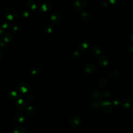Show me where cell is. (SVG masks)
Wrapping results in <instances>:
<instances>
[{
	"label": "cell",
	"instance_id": "28",
	"mask_svg": "<svg viewBox=\"0 0 133 133\" xmlns=\"http://www.w3.org/2000/svg\"><path fill=\"white\" fill-rule=\"evenodd\" d=\"M53 30V26L50 24L46 25L44 28V30L47 33H50Z\"/></svg>",
	"mask_w": 133,
	"mask_h": 133
},
{
	"label": "cell",
	"instance_id": "4",
	"mask_svg": "<svg viewBox=\"0 0 133 133\" xmlns=\"http://www.w3.org/2000/svg\"><path fill=\"white\" fill-rule=\"evenodd\" d=\"M17 89L22 94H26L30 91V86L27 83H21L18 85Z\"/></svg>",
	"mask_w": 133,
	"mask_h": 133
},
{
	"label": "cell",
	"instance_id": "34",
	"mask_svg": "<svg viewBox=\"0 0 133 133\" xmlns=\"http://www.w3.org/2000/svg\"><path fill=\"white\" fill-rule=\"evenodd\" d=\"M113 103L115 106H118L121 103V101L118 99H114L113 100Z\"/></svg>",
	"mask_w": 133,
	"mask_h": 133
},
{
	"label": "cell",
	"instance_id": "12",
	"mask_svg": "<svg viewBox=\"0 0 133 133\" xmlns=\"http://www.w3.org/2000/svg\"><path fill=\"white\" fill-rule=\"evenodd\" d=\"M96 70V66L91 63L87 64L85 66V71L88 74H91Z\"/></svg>",
	"mask_w": 133,
	"mask_h": 133
},
{
	"label": "cell",
	"instance_id": "13",
	"mask_svg": "<svg viewBox=\"0 0 133 133\" xmlns=\"http://www.w3.org/2000/svg\"><path fill=\"white\" fill-rule=\"evenodd\" d=\"M101 52V48L99 45L94 46L90 50L91 54L94 56H96L99 55Z\"/></svg>",
	"mask_w": 133,
	"mask_h": 133
},
{
	"label": "cell",
	"instance_id": "21",
	"mask_svg": "<svg viewBox=\"0 0 133 133\" xmlns=\"http://www.w3.org/2000/svg\"><path fill=\"white\" fill-rule=\"evenodd\" d=\"M8 97L11 99H16L18 97V93L14 90H10L7 93Z\"/></svg>",
	"mask_w": 133,
	"mask_h": 133
},
{
	"label": "cell",
	"instance_id": "15",
	"mask_svg": "<svg viewBox=\"0 0 133 133\" xmlns=\"http://www.w3.org/2000/svg\"><path fill=\"white\" fill-rule=\"evenodd\" d=\"M81 18L84 21H89L91 18V15L89 12L83 11L81 14Z\"/></svg>",
	"mask_w": 133,
	"mask_h": 133
},
{
	"label": "cell",
	"instance_id": "1",
	"mask_svg": "<svg viewBox=\"0 0 133 133\" xmlns=\"http://www.w3.org/2000/svg\"><path fill=\"white\" fill-rule=\"evenodd\" d=\"M4 16L9 21L15 20L17 18L16 11L12 8H7L4 10Z\"/></svg>",
	"mask_w": 133,
	"mask_h": 133
},
{
	"label": "cell",
	"instance_id": "40",
	"mask_svg": "<svg viewBox=\"0 0 133 133\" xmlns=\"http://www.w3.org/2000/svg\"><path fill=\"white\" fill-rule=\"evenodd\" d=\"M3 56V52L2 51H1V50H0V60L2 59Z\"/></svg>",
	"mask_w": 133,
	"mask_h": 133
},
{
	"label": "cell",
	"instance_id": "11",
	"mask_svg": "<svg viewBox=\"0 0 133 133\" xmlns=\"http://www.w3.org/2000/svg\"><path fill=\"white\" fill-rule=\"evenodd\" d=\"M89 43L86 40H82L79 44L78 48L82 52H85L88 48Z\"/></svg>",
	"mask_w": 133,
	"mask_h": 133
},
{
	"label": "cell",
	"instance_id": "37",
	"mask_svg": "<svg viewBox=\"0 0 133 133\" xmlns=\"http://www.w3.org/2000/svg\"><path fill=\"white\" fill-rule=\"evenodd\" d=\"M6 44V43L3 41L2 38H0V47H5Z\"/></svg>",
	"mask_w": 133,
	"mask_h": 133
},
{
	"label": "cell",
	"instance_id": "16",
	"mask_svg": "<svg viewBox=\"0 0 133 133\" xmlns=\"http://www.w3.org/2000/svg\"><path fill=\"white\" fill-rule=\"evenodd\" d=\"M12 37H13V36L12 34L10 33H6L3 35L2 38L6 43H7L11 41Z\"/></svg>",
	"mask_w": 133,
	"mask_h": 133
},
{
	"label": "cell",
	"instance_id": "31",
	"mask_svg": "<svg viewBox=\"0 0 133 133\" xmlns=\"http://www.w3.org/2000/svg\"><path fill=\"white\" fill-rule=\"evenodd\" d=\"M99 5L100 6L102 7V8H105L108 6V3L107 1H104V0H102L99 3Z\"/></svg>",
	"mask_w": 133,
	"mask_h": 133
},
{
	"label": "cell",
	"instance_id": "23",
	"mask_svg": "<svg viewBox=\"0 0 133 133\" xmlns=\"http://www.w3.org/2000/svg\"><path fill=\"white\" fill-rule=\"evenodd\" d=\"M25 130L22 126H17L13 130V133H25Z\"/></svg>",
	"mask_w": 133,
	"mask_h": 133
},
{
	"label": "cell",
	"instance_id": "32",
	"mask_svg": "<svg viewBox=\"0 0 133 133\" xmlns=\"http://www.w3.org/2000/svg\"><path fill=\"white\" fill-rule=\"evenodd\" d=\"M102 95L103 97H105V98H108V97H110L111 96V92L109 91L108 90H104L102 92Z\"/></svg>",
	"mask_w": 133,
	"mask_h": 133
},
{
	"label": "cell",
	"instance_id": "39",
	"mask_svg": "<svg viewBox=\"0 0 133 133\" xmlns=\"http://www.w3.org/2000/svg\"><path fill=\"white\" fill-rule=\"evenodd\" d=\"M129 39H130V41L131 42H133V32L130 34V37H129Z\"/></svg>",
	"mask_w": 133,
	"mask_h": 133
},
{
	"label": "cell",
	"instance_id": "2",
	"mask_svg": "<svg viewBox=\"0 0 133 133\" xmlns=\"http://www.w3.org/2000/svg\"><path fill=\"white\" fill-rule=\"evenodd\" d=\"M87 2L85 0H76L74 1L73 6L76 11L82 10L86 6Z\"/></svg>",
	"mask_w": 133,
	"mask_h": 133
},
{
	"label": "cell",
	"instance_id": "24",
	"mask_svg": "<svg viewBox=\"0 0 133 133\" xmlns=\"http://www.w3.org/2000/svg\"><path fill=\"white\" fill-rule=\"evenodd\" d=\"M27 6L32 10H35L36 8V4L32 1H28L27 2Z\"/></svg>",
	"mask_w": 133,
	"mask_h": 133
},
{
	"label": "cell",
	"instance_id": "26",
	"mask_svg": "<svg viewBox=\"0 0 133 133\" xmlns=\"http://www.w3.org/2000/svg\"><path fill=\"white\" fill-rule=\"evenodd\" d=\"M35 112V109L34 107L30 105L27 108H26V113L29 114V115H32L34 113V112Z\"/></svg>",
	"mask_w": 133,
	"mask_h": 133
},
{
	"label": "cell",
	"instance_id": "3",
	"mask_svg": "<svg viewBox=\"0 0 133 133\" xmlns=\"http://www.w3.org/2000/svg\"><path fill=\"white\" fill-rule=\"evenodd\" d=\"M100 107L102 110L106 113H110L113 109L112 103L108 101H103L101 102Z\"/></svg>",
	"mask_w": 133,
	"mask_h": 133
},
{
	"label": "cell",
	"instance_id": "38",
	"mask_svg": "<svg viewBox=\"0 0 133 133\" xmlns=\"http://www.w3.org/2000/svg\"><path fill=\"white\" fill-rule=\"evenodd\" d=\"M3 33H4L3 30L0 28V38H2V36H3V35H4Z\"/></svg>",
	"mask_w": 133,
	"mask_h": 133
},
{
	"label": "cell",
	"instance_id": "6",
	"mask_svg": "<svg viewBox=\"0 0 133 133\" xmlns=\"http://www.w3.org/2000/svg\"><path fill=\"white\" fill-rule=\"evenodd\" d=\"M98 63L102 66H107L109 63V60L107 57L105 56H100L97 59Z\"/></svg>",
	"mask_w": 133,
	"mask_h": 133
},
{
	"label": "cell",
	"instance_id": "5",
	"mask_svg": "<svg viewBox=\"0 0 133 133\" xmlns=\"http://www.w3.org/2000/svg\"><path fill=\"white\" fill-rule=\"evenodd\" d=\"M133 104V100L130 97H126L124 98L122 101L121 105L124 108H130Z\"/></svg>",
	"mask_w": 133,
	"mask_h": 133
},
{
	"label": "cell",
	"instance_id": "10",
	"mask_svg": "<svg viewBox=\"0 0 133 133\" xmlns=\"http://www.w3.org/2000/svg\"><path fill=\"white\" fill-rule=\"evenodd\" d=\"M61 19V15L58 12H54L50 17L51 22L53 24H57L59 23Z\"/></svg>",
	"mask_w": 133,
	"mask_h": 133
},
{
	"label": "cell",
	"instance_id": "35",
	"mask_svg": "<svg viewBox=\"0 0 133 133\" xmlns=\"http://www.w3.org/2000/svg\"><path fill=\"white\" fill-rule=\"evenodd\" d=\"M127 50H128V52L130 54L133 53V45L132 44H130L128 46Z\"/></svg>",
	"mask_w": 133,
	"mask_h": 133
},
{
	"label": "cell",
	"instance_id": "9",
	"mask_svg": "<svg viewBox=\"0 0 133 133\" xmlns=\"http://www.w3.org/2000/svg\"><path fill=\"white\" fill-rule=\"evenodd\" d=\"M16 108L18 110L22 111L24 110L26 108L27 103L25 100L22 99H20L16 102Z\"/></svg>",
	"mask_w": 133,
	"mask_h": 133
},
{
	"label": "cell",
	"instance_id": "27",
	"mask_svg": "<svg viewBox=\"0 0 133 133\" xmlns=\"http://www.w3.org/2000/svg\"><path fill=\"white\" fill-rule=\"evenodd\" d=\"M109 3L111 6L113 7H117L120 4L121 1L120 0H110L109 1Z\"/></svg>",
	"mask_w": 133,
	"mask_h": 133
},
{
	"label": "cell",
	"instance_id": "8",
	"mask_svg": "<svg viewBox=\"0 0 133 133\" xmlns=\"http://www.w3.org/2000/svg\"><path fill=\"white\" fill-rule=\"evenodd\" d=\"M25 115L22 113H18L15 115L14 121L17 123H22L25 120Z\"/></svg>",
	"mask_w": 133,
	"mask_h": 133
},
{
	"label": "cell",
	"instance_id": "29",
	"mask_svg": "<svg viewBox=\"0 0 133 133\" xmlns=\"http://www.w3.org/2000/svg\"><path fill=\"white\" fill-rule=\"evenodd\" d=\"M81 53L78 51H77V50L73 51V52L72 54V57L74 59H78L81 58Z\"/></svg>",
	"mask_w": 133,
	"mask_h": 133
},
{
	"label": "cell",
	"instance_id": "33",
	"mask_svg": "<svg viewBox=\"0 0 133 133\" xmlns=\"http://www.w3.org/2000/svg\"><path fill=\"white\" fill-rule=\"evenodd\" d=\"M12 31L15 33H19L20 32V28L17 25H15L12 28Z\"/></svg>",
	"mask_w": 133,
	"mask_h": 133
},
{
	"label": "cell",
	"instance_id": "22",
	"mask_svg": "<svg viewBox=\"0 0 133 133\" xmlns=\"http://www.w3.org/2000/svg\"><path fill=\"white\" fill-rule=\"evenodd\" d=\"M108 82V79L105 77L100 78L98 81V85L101 87L105 86Z\"/></svg>",
	"mask_w": 133,
	"mask_h": 133
},
{
	"label": "cell",
	"instance_id": "36",
	"mask_svg": "<svg viewBox=\"0 0 133 133\" xmlns=\"http://www.w3.org/2000/svg\"><path fill=\"white\" fill-rule=\"evenodd\" d=\"M26 99L28 101H31L34 100V99H35V97L33 95H29L26 97Z\"/></svg>",
	"mask_w": 133,
	"mask_h": 133
},
{
	"label": "cell",
	"instance_id": "20",
	"mask_svg": "<svg viewBox=\"0 0 133 133\" xmlns=\"http://www.w3.org/2000/svg\"><path fill=\"white\" fill-rule=\"evenodd\" d=\"M109 77H113L115 79H118L121 76L120 72L117 70H114L112 71L110 74H109Z\"/></svg>",
	"mask_w": 133,
	"mask_h": 133
},
{
	"label": "cell",
	"instance_id": "7",
	"mask_svg": "<svg viewBox=\"0 0 133 133\" xmlns=\"http://www.w3.org/2000/svg\"><path fill=\"white\" fill-rule=\"evenodd\" d=\"M81 119L78 116H74L72 117L70 120V124L72 127H76L80 125Z\"/></svg>",
	"mask_w": 133,
	"mask_h": 133
},
{
	"label": "cell",
	"instance_id": "18",
	"mask_svg": "<svg viewBox=\"0 0 133 133\" xmlns=\"http://www.w3.org/2000/svg\"><path fill=\"white\" fill-rule=\"evenodd\" d=\"M51 8V5L49 4L48 3H45L42 4L41 6V10L43 11V12H48L50 10Z\"/></svg>",
	"mask_w": 133,
	"mask_h": 133
},
{
	"label": "cell",
	"instance_id": "19",
	"mask_svg": "<svg viewBox=\"0 0 133 133\" xmlns=\"http://www.w3.org/2000/svg\"><path fill=\"white\" fill-rule=\"evenodd\" d=\"M30 72L32 75L36 76L42 73V70L39 68H33L30 70Z\"/></svg>",
	"mask_w": 133,
	"mask_h": 133
},
{
	"label": "cell",
	"instance_id": "17",
	"mask_svg": "<svg viewBox=\"0 0 133 133\" xmlns=\"http://www.w3.org/2000/svg\"><path fill=\"white\" fill-rule=\"evenodd\" d=\"M101 102L99 100H92L90 102V106L94 109H98L100 107Z\"/></svg>",
	"mask_w": 133,
	"mask_h": 133
},
{
	"label": "cell",
	"instance_id": "14",
	"mask_svg": "<svg viewBox=\"0 0 133 133\" xmlns=\"http://www.w3.org/2000/svg\"><path fill=\"white\" fill-rule=\"evenodd\" d=\"M91 97L94 99V100H100L103 97V95L102 92L98 90H95L92 91L91 93Z\"/></svg>",
	"mask_w": 133,
	"mask_h": 133
},
{
	"label": "cell",
	"instance_id": "25",
	"mask_svg": "<svg viewBox=\"0 0 133 133\" xmlns=\"http://www.w3.org/2000/svg\"><path fill=\"white\" fill-rule=\"evenodd\" d=\"M2 29L5 30H9L11 28V24L7 21L3 22L2 23Z\"/></svg>",
	"mask_w": 133,
	"mask_h": 133
},
{
	"label": "cell",
	"instance_id": "30",
	"mask_svg": "<svg viewBox=\"0 0 133 133\" xmlns=\"http://www.w3.org/2000/svg\"><path fill=\"white\" fill-rule=\"evenodd\" d=\"M20 17L23 18H26L29 17V13L28 11L26 10H23L22 11H21L20 14Z\"/></svg>",
	"mask_w": 133,
	"mask_h": 133
}]
</instances>
